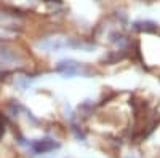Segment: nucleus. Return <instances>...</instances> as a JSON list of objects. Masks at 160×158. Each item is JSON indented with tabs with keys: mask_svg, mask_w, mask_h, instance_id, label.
I'll use <instances>...</instances> for the list:
<instances>
[{
	"mask_svg": "<svg viewBox=\"0 0 160 158\" xmlns=\"http://www.w3.org/2000/svg\"><path fill=\"white\" fill-rule=\"evenodd\" d=\"M55 147H56V144L53 142V141H50V139H43V141L37 142L35 146H34V149L37 152H48V150H53Z\"/></svg>",
	"mask_w": 160,
	"mask_h": 158,
	"instance_id": "3",
	"label": "nucleus"
},
{
	"mask_svg": "<svg viewBox=\"0 0 160 158\" xmlns=\"http://www.w3.org/2000/svg\"><path fill=\"white\" fill-rule=\"evenodd\" d=\"M111 42L118 45V46H125L128 43V38L122 34H118V32H114V34H111Z\"/></svg>",
	"mask_w": 160,
	"mask_h": 158,
	"instance_id": "4",
	"label": "nucleus"
},
{
	"mask_svg": "<svg viewBox=\"0 0 160 158\" xmlns=\"http://www.w3.org/2000/svg\"><path fill=\"white\" fill-rule=\"evenodd\" d=\"M56 70L59 74H62L64 77H74V75L80 74V64L72 59H66L56 65Z\"/></svg>",
	"mask_w": 160,
	"mask_h": 158,
	"instance_id": "1",
	"label": "nucleus"
},
{
	"mask_svg": "<svg viewBox=\"0 0 160 158\" xmlns=\"http://www.w3.org/2000/svg\"><path fill=\"white\" fill-rule=\"evenodd\" d=\"M136 31H142V32H155L157 31V24L152 21H138L133 26Z\"/></svg>",
	"mask_w": 160,
	"mask_h": 158,
	"instance_id": "2",
	"label": "nucleus"
}]
</instances>
